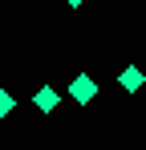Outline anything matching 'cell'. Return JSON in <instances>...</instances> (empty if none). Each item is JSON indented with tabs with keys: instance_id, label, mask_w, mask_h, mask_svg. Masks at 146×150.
I'll list each match as a JSON object with an SVG mask.
<instances>
[{
	"instance_id": "6da1fadb",
	"label": "cell",
	"mask_w": 146,
	"mask_h": 150,
	"mask_svg": "<svg viewBox=\"0 0 146 150\" xmlns=\"http://www.w3.org/2000/svg\"><path fill=\"white\" fill-rule=\"evenodd\" d=\"M69 98L77 101V105H89V101L97 98V85H94V77H89V73H77V77H73V85H69Z\"/></svg>"
},
{
	"instance_id": "7a4b0ae2",
	"label": "cell",
	"mask_w": 146,
	"mask_h": 150,
	"mask_svg": "<svg viewBox=\"0 0 146 150\" xmlns=\"http://www.w3.org/2000/svg\"><path fill=\"white\" fill-rule=\"evenodd\" d=\"M118 85H122V89H126V93H138V89H142V85H146V73H142V69H138V65H126V69H122V73H118Z\"/></svg>"
},
{
	"instance_id": "3957f363",
	"label": "cell",
	"mask_w": 146,
	"mask_h": 150,
	"mask_svg": "<svg viewBox=\"0 0 146 150\" xmlns=\"http://www.w3.org/2000/svg\"><path fill=\"white\" fill-rule=\"evenodd\" d=\"M57 89H53V85H41V89H37V93H33V105H37V110H41V114H53V110H57Z\"/></svg>"
},
{
	"instance_id": "277c9868",
	"label": "cell",
	"mask_w": 146,
	"mask_h": 150,
	"mask_svg": "<svg viewBox=\"0 0 146 150\" xmlns=\"http://www.w3.org/2000/svg\"><path fill=\"white\" fill-rule=\"evenodd\" d=\"M12 110H16V98H12L8 89H0V118H4V114H12Z\"/></svg>"
},
{
	"instance_id": "5b68a950",
	"label": "cell",
	"mask_w": 146,
	"mask_h": 150,
	"mask_svg": "<svg viewBox=\"0 0 146 150\" xmlns=\"http://www.w3.org/2000/svg\"><path fill=\"white\" fill-rule=\"evenodd\" d=\"M65 4H69V8H81V4H85V0H65Z\"/></svg>"
}]
</instances>
